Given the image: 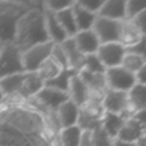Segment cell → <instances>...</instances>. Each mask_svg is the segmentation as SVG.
I'll return each mask as SVG.
<instances>
[{"mask_svg":"<svg viewBox=\"0 0 146 146\" xmlns=\"http://www.w3.org/2000/svg\"><path fill=\"white\" fill-rule=\"evenodd\" d=\"M46 21L44 13V4L41 7L32 8L21 17L17 26V35L13 44L18 46L22 51L40 44L49 42Z\"/></svg>","mask_w":146,"mask_h":146,"instance_id":"1","label":"cell"},{"mask_svg":"<svg viewBox=\"0 0 146 146\" xmlns=\"http://www.w3.org/2000/svg\"><path fill=\"white\" fill-rule=\"evenodd\" d=\"M41 3L31 1H0V44H13L17 35L21 17L32 8L41 7Z\"/></svg>","mask_w":146,"mask_h":146,"instance_id":"2","label":"cell"},{"mask_svg":"<svg viewBox=\"0 0 146 146\" xmlns=\"http://www.w3.org/2000/svg\"><path fill=\"white\" fill-rule=\"evenodd\" d=\"M23 51L15 44H5L0 51V80L17 73H23Z\"/></svg>","mask_w":146,"mask_h":146,"instance_id":"3","label":"cell"},{"mask_svg":"<svg viewBox=\"0 0 146 146\" xmlns=\"http://www.w3.org/2000/svg\"><path fill=\"white\" fill-rule=\"evenodd\" d=\"M103 106L105 113L121 114L126 119H131L135 115L129 104V95L124 91L108 90L104 96Z\"/></svg>","mask_w":146,"mask_h":146,"instance_id":"4","label":"cell"},{"mask_svg":"<svg viewBox=\"0 0 146 146\" xmlns=\"http://www.w3.org/2000/svg\"><path fill=\"white\" fill-rule=\"evenodd\" d=\"M53 48H54V42L49 41V42L32 46L28 50L23 51V67H25V71L28 73L37 71L41 64L51 56Z\"/></svg>","mask_w":146,"mask_h":146,"instance_id":"5","label":"cell"},{"mask_svg":"<svg viewBox=\"0 0 146 146\" xmlns=\"http://www.w3.org/2000/svg\"><path fill=\"white\" fill-rule=\"evenodd\" d=\"M105 74H106L109 90L129 92L137 85L136 74L128 72L123 67H117V68L108 69Z\"/></svg>","mask_w":146,"mask_h":146,"instance_id":"6","label":"cell"},{"mask_svg":"<svg viewBox=\"0 0 146 146\" xmlns=\"http://www.w3.org/2000/svg\"><path fill=\"white\" fill-rule=\"evenodd\" d=\"M122 23L123 21H113L98 15V19L92 30L99 36L101 44L119 42L122 33Z\"/></svg>","mask_w":146,"mask_h":146,"instance_id":"7","label":"cell"},{"mask_svg":"<svg viewBox=\"0 0 146 146\" xmlns=\"http://www.w3.org/2000/svg\"><path fill=\"white\" fill-rule=\"evenodd\" d=\"M127 54V49L121 42H109L101 44L100 49L98 51V56L106 69L117 68L122 66L124 56Z\"/></svg>","mask_w":146,"mask_h":146,"instance_id":"8","label":"cell"},{"mask_svg":"<svg viewBox=\"0 0 146 146\" xmlns=\"http://www.w3.org/2000/svg\"><path fill=\"white\" fill-rule=\"evenodd\" d=\"M33 99L41 106L48 109V110L58 111V109L64 103H67L69 100V95L68 92H63V91H59V90H55V88L46 87L45 86Z\"/></svg>","mask_w":146,"mask_h":146,"instance_id":"9","label":"cell"},{"mask_svg":"<svg viewBox=\"0 0 146 146\" xmlns=\"http://www.w3.org/2000/svg\"><path fill=\"white\" fill-rule=\"evenodd\" d=\"M74 41L77 48L83 55H92V54H98L99 49L101 46V41L99 36L94 30L88 31H80L77 35L74 36Z\"/></svg>","mask_w":146,"mask_h":146,"instance_id":"10","label":"cell"},{"mask_svg":"<svg viewBox=\"0 0 146 146\" xmlns=\"http://www.w3.org/2000/svg\"><path fill=\"white\" fill-rule=\"evenodd\" d=\"M98 15L113 21H126L127 0H106Z\"/></svg>","mask_w":146,"mask_h":146,"instance_id":"11","label":"cell"},{"mask_svg":"<svg viewBox=\"0 0 146 146\" xmlns=\"http://www.w3.org/2000/svg\"><path fill=\"white\" fill-rule=\"evenodd\" d=\"M69 100H72L76 105H78L80 108L85 106L90 98V90L86 86V83L82 81V78L80 77V74H74L71 81V86H69Z\"/></svg>","mask_w":146,"mask_h":146,"instance_id":"12","label":"cell"},{"mask_svg":"<svg viewBox=\"0 0 146 146\" xmlns=\"http://www.w3.org/2000/svg\"><path fill=\"white\" fill-rule=\"evenodd\" d=\"M45 87V82L38 77V74L36 72L28 73L27 72V77H26L25 82H23L22 87H21L19 92L17 96H19L23 101H27L30 99H33L42 88Z\"/></svg>","mask_w":146,"mask_h":146,"instance_id":"13","label":"cell"},{"mask_svg":"<svg viewBox=\"0 0 146 146\" xmlns=\"http://www.w3.org/2000/svg\"><path fill=\"white\" fill-rule=\"evenodd\" d=\"M144 135H145V126L142 123H140L137 119L131 118L126 121V123H124L123 128L119 132L117 140L137 144L142 139Z\"/></svg>","mask_w":146,"mask_h":146,"instance_id":"14","label":"cell"},{"mask_svg":"<svg viewBox=\"0 0 146 146\" xmlns=\"http://www.w3.org/2000/svg\"><path fill=\"white\" fill-rule=\"evenodd\" d=\"M45 13V21H46V31H48L49 38L54 44H63L66 40H68L69 36L64 31V28L60 26V23L56 19V15L49 10L44 9Z\"/></svg>","mask_w":146,"mask_h":146,"instance_id":"15","label":"cell"},{"mask_svg":"<svg viewBox=\"0 0 146 146\" xmlns=\"http://www.w3.org/2000/svg\"><path fill=\"white\" fill-rule=\"evenodd\" d=\"M80 111L81 108L78 105H76L72 100H68L67 103H64L58 109V117L62 129L77 126L78 118H80Z\"/></svg>","mask_w":146,"mask_h":146,"instance_id":"16","label":"cell"},{"mask_svg":"<svg viewBox=\"0 0 146 146\" xmlns=\"http://www.w3.org/2000/svg\"><path fill=\"white\" fill-rule=\"evenodd\" d=\"M64 51L67 54V58L69 62V68L73 69L76 72H81L85 67V60H86V55H83L80 51V49L76 45V41L73 37H69L68 40H66L63 44Z\"/></svg>","mask_w":146,"mask_h":146,"instance_id":"17","label":"cell"},{"mask_svg":"<svg viewBox=\"0 0 146 146\" xmlns=\"http://www.w3.org/2000/svg\"><path fill=\"white\" fill-rule=\"evenodd\" d=\"M80 77L86 83L88 87L90 92H99V94H105L109 90L108 87V81H106L105 73H91L88 71L82 69L80 73Z\"/></svg>","mask_w":146,"mask_h":146,"instance_id":"18","label":"cell"},{"mask_svg":"<svg viewBox=\"0 0 146 146\" xmlns=\"http://www.w3.org/2000/svg\"><path fill=\"white\" fill-rule=\"evenodd\" d=\"M144 35L141 31L137 28V26L132 22L131 19H126L122 23V33H121V41L119 42L126 49H129L132 46L137 45L142 40Z\"/></svg>","mask_w":146,"mask_h":146,"instance_id":"19","label":"cell"},{"mask_svg":"<svg viewBox=\"0 0 146 146\" xmlns=\"http://www.w3.org/2000/svg\"><path fill=\"white\" fill-rule=\"evenodd\" d=\"M26 77H27V72L17 73V74H12V76L1 78L0 80V88H1L5 98L18 95Z\"/></svg>","mask_w":146,"mask_h":146,"instance_id":"20","label":"cell"},{"mask_svg":"<svg viewBox=\"0 0 146 146\" xmlns=\"http://www.w3.org/2000/svg\"><path fill=\"white\" fill-rule=\"evenodd\" d=\"M73 12H74V18H76V23H77V27H78V32L80 31L92 30L94 26H95L96 19H98V14L85 9L77 1L74 3Z\"/></svg>","mask_w":146,"mask_h":146,"instance_id":"21","label":"cell"},{"mask_svg":"<svg viewBox=\"0 0 146 146\" xmlns=\"http://www.w3.org/2000/svg\"><path fill=\"white\" fill-rule=\"evenodd\" d=\"M127 119L121 114H113V113H105L101 123V128L109 135L113 140H117L121 129L123 128Z\"/></svg>","mask_w":146,"mask_h":146,"instance_id":"22","label":"cell"},{"mask_svg":"<svg viewBox=\"0 0 146 146\" xmlns=\"http://www.w3.org/2000/svg\"><path fill=\"white\" fill-rule=\"evenodd\" d=\"M74 7V5H73ZM73 7L68 8L66 10H62L59 13H54L56 15V19L60 23V26L64 28V31L67 32V35L69 37H74L78 33V27L76 23V18H74V12H73Z\"/></svg>","mask_w":146,"mask_h":146,"instance_id":"23","label":"cell"},{"mask_svg":"<svg viewBox=\"0 0 146 146\" xmlns=\"http://www.w3.org/2000/svg\"><path fill=\"white\" fill-rule=\"evenodd\" d=\"M131 109L135 114L137 111L146 110V85L137 83L128 92Z\"/></svg>","mask_w":146,"mask_h":146,"instance_id":"24","label":"cell"},{"mask_svg":"<svg viewBox=\"0 0 146 146\" xmlns=\"http://www.w3.org/2000/svg\"><path fill=\"white\" fill-rule=\"evenodd\" d=\"M63 71H64L63 68H60L53 59L49 58L48 60L41 64L40 68L36 71V73H37L38 77H40L44 82L48 83V82H50V81H53L54 78L58 77Z\"/></svg>","mask_w":146,"mask_h":146,"instance_id":"25","label":"cell"},{"mask_svg":"<svg viewBox=\"0 0 146 146\" xmlns=\"http://www.w3.org/2000/svg\"><path fill=\"white\" fill-rule=\"evenodd\" d=\"M77 73H80V72H76V71H73V69H71V68L64 69V71L62 72L56 78H54V80L50 81V82L45 83V86L46 87L55 88V90H59V91H63V92H68L73 76L77 74Z\"/></svg>","mask_w":146,"mask_h":146,"instance_id":"26","label":"cell"},{"mask_svg":"<svg viewBox=\"0 0 146 146\" xmlns=\"http://www.w3.org/2000/svg\"><path fill=\"white\" fill-rule=\"evenodd\" d=\"M82 129L78 126L64 128L60 131V141L62 146H80L81 137H82Z\"/></svg>","mask_w":146,"mask_h":146,"instance_id":"27","label":"cell"},{"mask_svg":"<svg viewBox=\"0 0 146 146\" xmlns=\"http://www.w3.org/2000/svg\"><path fill=\"white\" fill-rule=\"evenodd\" d=\"M145 63H146V59L144 56L127 51V54H126V56H124L123 62H122L121 67H123L124 69H127L128 72L133 73V74H137V73L142 69V67L145 66Z\"/></svg>","mask_w":146,"mask_h":146,"instance_id":"28","label":"cell"},{"mask_svg":"<svg viewBox=\"0 0 146 146\" xmlns=\"http://www.w3.org/2000/svg\"><path fill=\"white\" fill-rule=\"evenodd\" d=\"M83 69L91 73H106V71H108L105 68V66L103 64V62L100 60V58L98 56V54H92V55L86 56Z\"/></svg>","mask_w":146,"mask_h":146,"instance_id":"29","label":"cell"},{"mask_svg":"<svg viewBox=\"0 0 146 146\" xmlns=\"http://www.w3.org/2000/svg\"><path fill=\"white\" fill-rule=\"evenodd\" d=\"M50 58L53 59L60 68L69 69V62H68L67 54H66V51H64L62 44H54V48H53V51H51Z\"/></svg>","mask_w":146,"mask_h":146,"instance_id":"30","label":"cell"},{"mask_svg":"<svg viewBox=\"0 0 146 146\" xmlns=\"http://www.w3.org/2000/svg\"><path fill=\"white\" fill-rule=\"evenodd\" d=\"M76 1L69 0H46L44 1V9L49 10L51 13H59L62 10H66L68 8H72Z\"/></svg>","mask_w":146,"mask_h":146,"instance_id":"31","label":"cell"},{"mask_svg":"<svg viewBox=\"0 0 146 146\" xmlns=\"http://www.w3.org/2000/svg\"><path fill=\"white\" fill-rule=\"evenodd\" d=\"M146 10V0H127V19H133Z\"/></svg>","mask_w":146,"mask_h":146,"instance_id":"32","label":"cell"},{"mask_svg":"<svg viewBox=\"0 0 146 146\" xmlns=\"http://www.w3.org/2000/svg\"><path fill=\"white\" fill-rule=\"evenodd\" d=\"M113 142L114 140L101 127L92 132V146H113Z\"/></svg>","mask_w":146,"mask_h":146,"instance_id":"33","label":"cell"},{"mask_svg":"<svg viewBox=\"0 0 146 146\" xmlns=\"http://www.w3.org/2000/svg\"><path fill=\"white\" fill-rule=\"evenodd\" d=\"M77 3L81 7H83L85 9L90 10V12H92V13H95V14H99L100 9L104 5L103 0H78Z\"/></svg>","mask_w":146,"mask_h":146,"instance_id":"34","label":"cell"},{"mask_svg":"<svg viewBox=\"0 0 146 146\" xmlns=\"http://www.w3.org/2000/svg\"><path fill=\"white\" fill-rule=\"evenodd\" d=\"M127 51H128V53L139 54V55L144 56V58L146 59V36L142 37V40L140 41L137 45H135V46H132V48L127 49Z\"/></svg>","mask_w":146,"mask_h":146,"instance_id":"35","label":"cell"},{"mask_svg":"<svg viewBox=\"0 0 146 146\" xmlns=\"http://www.w3.org/2000/svg\"><path fill=\"white\" fill-rule=\"evenodd\" d=\"M131 21L137 26V28L141 31L142 35L146 36V10H144L141 14H139L137 17H135Z\"/></svg>","mask_w":146,"mask_h":146,"instance_id":"36","label":"cell"},{"mask_svg":"<svg viewBox=\"0 0 146 146\" xmlns=\"http://www.w3.org/2000/svg\"><path fill=\"white\" fill-rule=\"evenodd\" d=\"M80 146H92V132L83 131L82 137H81V145Z\"/></svg>","mask_w":146,"mask_h":146,"instance_id":"37","label":"cell"},{"mask_svg":"<svg viewBox=\"0 0 146 146\" xmlns=\"http://www.w3.org/2000/svg\"><path fill=\"white\" fill-rule=\"evenodd\" d=\"M137 77V83H141V85H146V63L142 67V69L136 74Z\"/></svg>","mask_w":146,"mask_h":146,"instance_id":"38","label":"cell"},{"mask_svg":"<svg viewBox=\"0 0 146 146\" xmlns=\"http://www.w3.org/2000/svg\"><path fill=\"white\" fill-rule=\"evenodd\" d=\"M133 118L137 119V121H139L140 123H142L144 126H146V110L137 111V113L133 115Z\"/></svg>","mask_w":146,"mask_h":146,"instance_id":"39","label":"cell"},{"mask_svg":"<svg viewBox=\"0 0 146 146\" xmlns=\"http://www.w3.org/2000/svg\"><path fill=\"white\" fill-rule=\"evenodd\" d=\"M113 146H137V144H133V142L121 141V140H114Z\"/></svg>","mask_w":146,"mask_h":146,"instance_id":"40","label":"cell"},{"mask_svg":"<svg viewBox=\"0 0 146 146\" xmlns=\"http://www.w3.org/2000/svg\"><path fill=\"white\" fill-rule=\"evenodd\" d=\"M137 146H146V135L142 136V139L137 142Z\"/></svg>","mask_w":146,"mask_h":146,"instance_id":"41","label":"cell"},{"mask_svg":"<svg viewBox=\"0 0 146 146\" xmlns=\"http://www.w3.org/2000/svg\"><path fill=\"white\" fill-rule=\"evenodd\" d=\"M4 100H5V96H4V94H3L1 88H0V104H1Z\"/></svg>","mask_w":146,"mask_h":146,"instance_id":"42","label":"cell"},{"mask_svg":"<svg viewBox=\"0 0 146 146\" xmlns=\"http://www.w3.org/2000/svg\"><path fill=\"white\" fill-rule=\"evenodd\" d=\"M1 48H3V44H0V51H1Z\"/></svg>","mask_w":146,"mask_h":146,"instance_id":"43","label":"cell"}]
</instances>
